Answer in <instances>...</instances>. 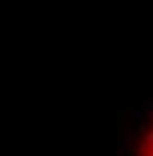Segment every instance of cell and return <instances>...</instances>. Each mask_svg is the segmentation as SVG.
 <instances>
[{
    "label": "cell",
    "mask_w": 153,
    "mask_h": 156,
    "mask_svg": "<svg viewBox=\"0 0 153 156\" xmlns=\"http://www.w3.org/2000/svg\"><path fill=\"white\" fill-rule=\"evenodd\" d=\"M136 156H153V120H151V125L146 127L139 147H136Z\"/></svg>",
    "instance_id": "obj_1"
}]
</instances>
